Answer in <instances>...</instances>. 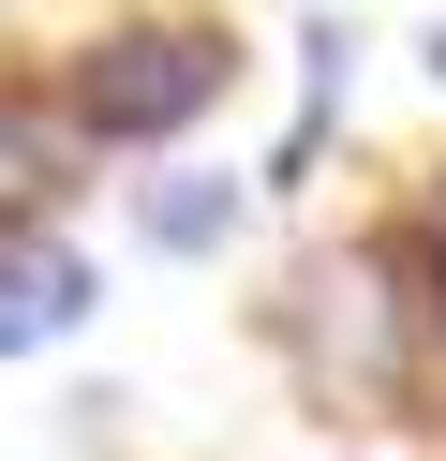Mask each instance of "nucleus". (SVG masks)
Listing matches in <instances>:
<instances>
[{"mask_svg": "<svg viewBox=\"0 0 446 461\" xmlns=\"http://www.w3.org/2000/svg\"><path fill=\"white\" fill-rule=\"evenodd\" d=\"M223 75H238V45H223V31H178V15H149V31H105V45L75 60V120L105 134V149H134V134L208 120V104H223Z\"/></svg>", "mask_w": 446, "mask_h": 461, "instance_id": "obj_1", "label": "nucleus"}, {"mask_svg": "<svg viewBox=\"0 0 446 461\" xmlns=\"http://www.w3.org/2000/svg\"><path fill=\"white\" fill-rule=\"evenodd\" d=\"M432 75H446V45H432Z\"/></svg>", "mask_w": 446, "mask_h": 461, "instance_id": "obj_7", "label": "nucleus"}, {"mask_svg": "<svg viewBox=\"0 0 446 461\" xmlns=\"http://www.w3.org/2000/svg\"><path fill=\"white\" fill-rule=\"evenodd\" d=\"M149 239H164V253H208V239H223V223H238V179H164V194H149Z\"/></svg>", "mask_w": 446, "mask_h": 461, "instance_id": "obj_4", "label": "nucleus"}, {"mask_svg": "<svg viewBox=\"0 0 446 461\" xmlns=\"http://www.w3.org/2000/svg\"><path fill=\"white\" fill-rule=\"evenodd\" d=\"M75 312H89V268L59 239H15V253H0V357L45 342V328H75Z\"/></svg>", "mask_w": 446, "mask_h": 461, "instance_id": "obj_3", "label": "nucleus"}, {"mask_svg": "<svg viewBox=\"0 0 446 461\" xmlns=\"http://www.w3.org/2000/svg\"><path fill=\"white\" fill-rule=\"evenodd\" d=\"M45 194H59V134L0 104V223H15V209H45Z\"/></svg>", "mask_w": 446, "mask_h": 461, "instance_id": "obj_5", "label": "nucleus"}, {"mask_svg": "<svg viewBox=\"0 0 446 461\" xmlns=\"http://www.w3.org/2000/svg\"><path fill=\"white\" fill-rule=\"evenodd\" d=\"M416 239H432V312H446V179H432V223H416Z\"/></svg>", "mask_w": 446, "mask_h": 461, "instance_id": "obj_6", "label": "nucleus"}, {"mask_svg": "<svg viewBox=\"0 0 446 461\" xmlns=\"http://www.w3.org/2000/svg\"><path fill=\"white\" fill-rule=\"evenodd\" d=\"M387 253H342V268H313V342H327V372H357V387H387L402 372V312H387Z\"/></svg>", "mask_w": 446, "mask_h": 461, "instance_id": "obj_2", "label": "nucleus"}]
</instances>
